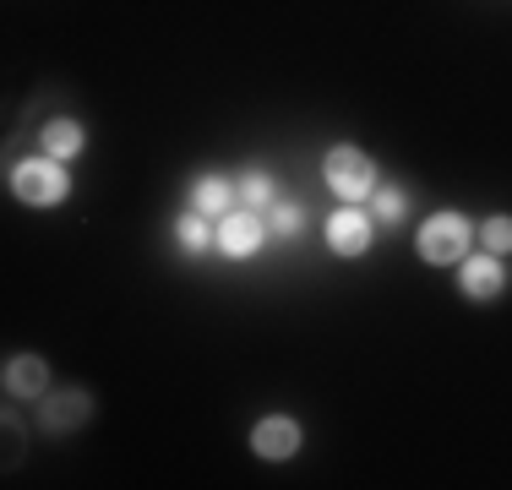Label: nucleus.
<instances>
[{
    "mask_svg": "<svg viewBox=\"0 0 512 490\" xmlns=\"http://www.w3.org/2000/svg\"><path fill=\"white\" fill-rule=\"evenodd\" d=\"M11 191L28 207H55L66 196V169H60V158H22L11 169Z\"/></svg>",
    "mask_w": 512,
    "mask_h": 490,
    "instance_id": "obj_1",
    "label": "nucleus"
},
{
    "mask_svg": "<svg viewBox=\"0 0 512 490\" xmlns=\"http://www.w3.org/2000/svg\"><path fill=\"white\" fill-rule=\"evenodd\" d=\"M322 175H327V186L344 196V202H360V196L376 191V164L360 153V147H333L327 164H322Z\"/></svg>",
    "mask_w": 512,
    "mask_h": 490,
    "instance_id": "obj_2",
    "label": "nucleus"
},
{
    "mask_svg": "<svg viewBox=\"0 0 512 490\" xmlns=\"http://www.w3.org/2000/svg\"><path fill=\"white\" fill-rule=\"evenodd\" d=\"M420 256L425 262H463L469 256V218L458 213H436L420 229Z\"/></svg>",
    "mask_w": 512,
    "mask_h": 490,
    "instance_id": "obj_3",
    "label": "nucleus"
},
{
    "mask_svg": "<svg viewBox=\"0 0 512 490\" xmlns=\"http://www.w3.org/2000/svg\"><path fill=\"white\" fill-rule=\"evenodd\" d=\"M327 245H333L338 256H360L365 245H371V224H365V213L338 207V213L327 218Z\"/></svg>",
    "mask_w": 512,
    "mask_h": 490,
    "instance_id": "obj_4",
    "label": "nucleus"
},
{
    "mask_svg": "<svg viewBox=\"0 0 512 490\" xmlns=\"http://www.w3.org/2000/svg\"><path fill=\"white\" fill-rule=\"evenodd\" d=\"M458 284H463L469 300H496V294L507 289V273H502V262H496V256H474V262L458 273Z\"/></svg>",
    "mask_w": 512,
    "mask_h": 490,
    "instance_id": "obj_5",
    "label": "nucleus"
},
{
    "mask_svg": "<svg viewBox=\"0 0 512 490\" xmlns=\"http://www.w3.org/2000/svg\"><path fill=\"white\" fill-rule=\"evenodd\" d=\"M218 245H224L229 256H251L256 245H262V218L251 213H224V229H218Z\"/></svg>",
    "mask_w": 512,
    "mask_h": 490,
    "instance_id": "obj_6",
    "label": "nucleus"
},
{
    "mask_svg": "<svg viewBox=\"0 0 512 490\" xmlns=\"http://www.w3.org/2000/svg\"><path fill=\"white\" fill-rule=\"evenodd\" d=\"M251 447L262 452V458H289V452L300 447V425L295 420H262L251 431Z\"/></svg>",
    "mask_w": 512,
    "mask_h": 490,
    "instance_id": "obj_7",
    "label": "nucleus"
},
{
    "mask_svg": "<svg viewBox=\"0 0 512 490\" xmlns=\"http://www.w3.org/2000/svg\"><path fill=\"white\" fill-rule=\"evenodd\" d=\"M44 382H50V371H44V360H33V354H17V360L6 365L11 398H44Z\"/></svg>",
    "mask_w": 512,
    "mask_h": 490,
    "instance_id": "obj_8",
    "label": "nucleus"
},
{
    "mask_svg": "<svg viewBox=\"0 0 512 490\" xmlns=\"http://www.w3.org/2000/svg\"><path fill=\"white\" fill-rule=\"evenodd\" d=\"M88 420V398L82 392H71V398H44V431H66V425Z\"/></svg>",
    "mask_w": 512,
    "mask_h": 490,
    "instance_id": "obj_9",
    "label": "nucleus"
},
{
    "mask_svg": "<svg viewBox=\"0 0 512 490\" xmlns=\"http://www.w3.org/2000/svg\"><path fill=\"white\" fill-rule=\"evenodd\" d=\"M191 202H197V213H202V218H224V213H229V202H235V191H229L218 175H207V180H197Z\"/></svg>",
    "mask_w": 512,
    "mask_h": 490,
    "instance_id": "obj_10",
    "label": "nucleus"
},
{
    "mask_svg": "<svg viewBox=\"0 0 512 490\" xmlns=\"http://www.w3.org/2000/svg\"><path fill=\"white\" fill-rule=\"evenodd\" d=\"M82 147V126L77 120H50V126H44V153L50 158H71Z\"/></svg>",
    "mask_w": 512,
    "mask_h": 490,
    "instance_id": "obj_11",
    "label": "nucleus"
},
{
    "mask_svg": "<svg viewBox=\"0 0 512 490\" xmlns=\"http://www.w3.org/2000/svg\"><path fill=\"white\" fill-rule=\"evenodd\" d=\"M240 202L251 207V213H262V207H273V180L262 175V169H251L246 186H240Z\"/></svg>",
    "mask_w": 512,
    "mask_h": 490,
    "instance_id": "obj_12",
    "label": "nucleus"
},
{
    "mask_svg": "<svg viewBox=\"0 0 512 490\" xmlns=\"http://www.w3.org/2000/svg\"><path fill=\"white\" fill-rule=\"evenodd\" d=\"M267 218H273L278 235H300V224H306V213H300L295 202H273V207H267Z\"/></svg>",
    "mask_w": 512,
    "mask_h": 490,
    "instance_id": "obj_13",
    "label": "nucleus"
},
{
    "mask_svg": "<svg viewBox=\"0 0 512 490\" xmlns=\"http://www.w3.org/2000/svg\"><path fill=\"white\" fill-rule=\"evenodd\" d=\"M485 251H491V256L512 251V218H491V224H485Z\"/></svg>",
    "mask_w": 512,
    "mask_h": 490,
    "instance_id": "obj_14",
    "label": "nucleus"
},
{
    "mask_svg": "<svg viewBox=\"0 0 512 490\" xmlns=\"http://www.w3.org/2000/svg\"><path fill=\"white\" fill-rule=\"evenodd\" d=\"M175 240L186 245V251H207V224H202V213H197V218H180Z\"/></svg>",
    "mask_w": 512,
    "mask_h": 490,
    "instance_id": "obj_15",
    "label": "nucleus"
},
{
    "mask_svg": "<svg viewBox=\"0 0 512 490\" xmlns=\"http://www.w3.org/2000/svg\"><path fill=\"white\" fill-rule=\"evenodd\" d=\"M376 218H382V224H398V218H404V191H376Z\"/></svg>",
    "mask_w": 512,
    "mask_h": 490,
    "instance_id": "obj_16",
    "label": "nucleus"
}]
</instances>
